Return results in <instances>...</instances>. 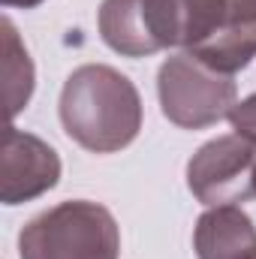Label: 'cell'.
Listing matches in <instances>:
<instances>
[{"mask_svg":"<svg viewBox=\"0 0 256 259\" xmlns=\"http://www.w3.org/2000/svg\"><path fill=\"white\" fill-rule=\"evenodd\" d=\"M61 124L91 154H115L142 130V97L124 72L106 64L72 69L61 91Z\"/></svg>","mask_w":256,"mask_h":259,"instance_id":"cell-1","label":"cell"},{"mask_svg":"<svg viewBox=\"0 0 256 259\" xmlns=\"http://www.w3.org/2000/svg\"><path fill=\"white\" fill-rule=\"evenodd\" d=\"M178 49L223 75L256 58V0H175Z\"/></svg>","mask_w":256,"mask_h":259,"instance_id":"cell-2","label":"cell"},{"mask_svg":"<svg viewBox=\"0 0 256 259\" xmlns=\"http://www.w3.org/2000/svg\"><path fill=\"white\" fill-rule=\"evenodd\" d=\"M21 259H118L121 229L109 208L72 199L36 214L18 232Z\"/></svg>","mask_w":256,"mask_h":259,"instance_id":"cell-3","label":"cell"},{"mask_svg":"<svg viewBox=\"0 0 256 259\" xmlns=\"http://www.w3.org/2000/svg\"><path fill=\"white\" fill-rule=\"evenodd\" d=\"M157 97L163 115L181 130H205L235 109V78L181 52L157 72Z\"/></svg>","mask_w":256,"mask_h":259,"instance_id":"cell-4","label":"cell"},{"mask_svg":"<svg viewBox=\"0 0 256 259\" xmlns=\"http://www.w3.org/2000/svg\"><path fill=\"white\" fill-rule=\"evenodd\" d=\"M256 145L241 136H220L205 142L187 163V187L208 205H238L253 196Z\"/></svg>","mask_w":256,"mask_h":259,"instance_id":"cell-5","label":"cell"},{"mask_svg":"<svg viewBox=\"0 0 256 259\" xmlns=\"http://www.w3.org/2000/svg\"><path fill=\"white\" fill-rule=\"evenodd\" d=\"M97 24L103 42L124 58H148L178 46L175 0H103Z\"/></svg>","mask_w":256,"mask_h":259,"instance_id":"cell-6","label":"cell"},{"mask_svg":"<svg viewBox=\"0 0 256 259\" xmlns=\"http://www.w3.org/2000/svg\"><path fill=\"white\" fill-rule=\"evenodd\" d=\"M61 181L58 151L33 133L6 127L0 148V199L3 205H21L49 193Z\"/></svg>","mask_w":256,"mask_h":259,"instance_id":"cell-7","label":"cell"},{"mask_svg":"<svg viewBox=\"0 0 256 259\" xmlns=\"http://www.w3.org/2000/svg\"><path fill=\"white\" fill-rule=\"evenodd\" d=\"M199 259H256V226L238 205L208 208L193 232Z\"/></svg>","mask_w":256,"mask_h":259,"instance_id":"cell-8","label":"cell"},{"mask_svg":"<svg viewBox=\"0 0 256 259\" xmlns=\"http://www.w3.org/2000/svg\"><path fill=\"white\" fill-rule=\"evenodd\" d=\"M33 61L18 39V30L9 18H3V97H6V118L12 121L33 97Z\"/></svg>","mask_w":256,"mask_h":259,"instance_id":"cell-9","label":"cell"},{"mask_svg":"<svg viewBox=\"0 0 256 259\" xmlns=\"http://www.w3.org/2000/svg\"><path fill=\"white\" fill-rule=\"evenodd\" d=\"M229 124L235 130V136H241V139L256 145V94L241 100V103H235V109L229 112Z\"/></svg>","mask_w":256,"mask_h":259,"instance_id":"cell-10","label":"cell"},{"mask_svg":"<svg viewBox=\"0 0 256 259\" xmlns=\"http://www.w3.org/2000/svg\"><path fill=\"white\" fill-rule=\"evenodd\" d=\"M42 0H3V6H9V9H33Z\"/></svg>","mask_w":256,"mask_h":259,"instance_id":"cell-11","label":"cell"},{"mask_svg":"<svg viewBox=\"0 0 256 259\" xmlns=\"http://www.w3.org/2000/svg\"><path fill=\"white\" fill-rule=\"evenodd\" d=\"M253 193H256V169H253Z\"/></svg>","mask_w":256,"mask_h":259,"instance_id":"cell-12","label":"cell"}]
</instances>
